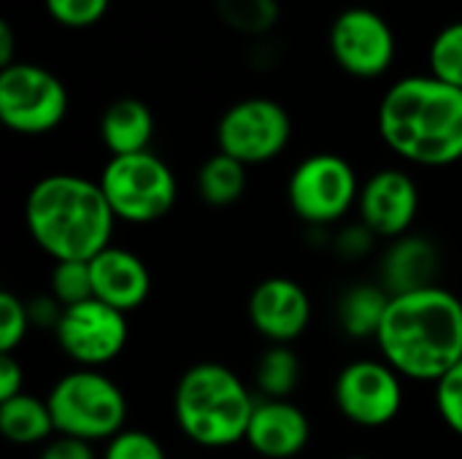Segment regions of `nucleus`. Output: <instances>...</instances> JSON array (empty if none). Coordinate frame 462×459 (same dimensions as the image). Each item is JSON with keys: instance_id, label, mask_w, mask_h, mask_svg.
I'll list each match as a JSON object with an SVG mask.
<instances>
[{"instance_id": "7ed1b4c3", "label": "nucleus", "mask_w": 462, "mask_h": 459, "mask_svg": "<svg viewBox=\"0 0 462 459\" xmlns=\"http://www.w3.org/2000/svg\"><path fill=\"white\" fill-rule=\"evenodd\" d=\"M24 227L51 262H89L111 246L116 216L97 181L79 173H49L24 197Z\"/></svg>"}, {"instance_id": "39448f33", "label": "nucleus", "mask_w": 462, "mask_h": 459, "mask_svg": "<svg viewBox=\"0 0 462 459\" xmlns=\"http://www.w3.org/2000/svg\"><path fill=\"white\" fill-rule=\"evenodd\" d=\"M57 436L87 444L111 441L127 427V398L122 387L92 368L60 376L46 395Z\"/></svg>"}, {"instance_id": "7c9ffc66", "label": "nucleus", "mask_w": 462, "mask_h": 459, "mask_svg": "<svg viewBox=\"0 0 462 459\" xmlns=\"http://www.w3.org/2000/svg\"><path fill=\"white\" fill-rule=\"evenodd\" d=\"M35 459H100L95 454L92 444L79 441V438H68V436H54L49 444L41 446Z\"/></svg>"}, {"instance_id": "1a4fd4ad", "label": "nucleus", "mask_w": 462, "mask_h": 459, "mask_svg": "<svg viewBox=\"0 0 462 459\" xmlns=\"http://www.w3.org/2000/svg\"><path fill=\"white\" fill-rule=\"evenodd\" d=\"M292 138V119L273 97H244L217 122V151L241 165L273 162Z\"/></svg>"}, {"instance_id": "4468645a", "label": "nucleus", "mask_w": 462, "mask_h": 459, "mask_svg": "<svg viewBox=\"0 0 462 459\" xmlns=\"http://www.w3.org/2000/svg\"><path fill=\"white\" fill-rule=\"evenodd\" d=\"M246 317L252 330L268 344L292 346L311 325V298L300 281L290 276H268L252 289Z\"/></svg>"}, {"instance_id": "f03ea898", "label": "nucleus", "mask_w": 462, "mask_h": 459, "mask_svg": "<svg viewBox=\"0 0 462 459\" xmlns=\"http://www.w3.org/2000/svg\"><path fill=\"white\" fill-rule=\"evenodd\" d=\"M382 143L403 162L449 168L462 160V89L436 76H403L376 108Z\"/></svg>"}, {"instance_id": "f3484780", "label": "nucleus", "mask_w": 462, "mask_h": 459, "mask_svg": "<svg viewBox=\"0 0 462 459\" xmlns=\"http://www.w3.org/2000/svg\"><path fill=\"white\" fill-rule=\"evenodd\" d=\"M439 265L441 257L436 243L425 235L409 233L403 238L390 241L379 262V284L390 292V298L436 287Z\"/></svg>"}, {"instance_id": "6e6552de", "label": "nucleus", "mask_w": 462, "mask_h": 459, "mask_svg": "<svg viewBox=\"0 0 462 459\" xmlns=\"http://www.w3.org/2000/svg\"><path fill=\"white\" fill-rule=\"evenodd\" d=\"M70 108L68 87L35 62H14L0 70V122L16 135L57 130Z\"/></svg>"}, {"instance_id": "2f4dec72", "label": "nucleus", "mask_w": 462, "mask_h": 459, "mask_svg": "<svg viewBox=\"0 0 462 459\" xmlns=\"http://www.w3.org/2000/svg\"><path fill=\"white\" fill-rule=\"evenodd\" d=\"M24 392V365L16 354H0V403Z\"/></svg>"}, {"instance_id": "cd10ccee", "label": "nucleus", "mask_w": 462, "mask_h": 459, "mask_svg": "<svg viewBox=\"0 0 462 459\" xmlns=\"http://www.w3.org/2000/svg\"><path fill=\"white\" fill-rule=\"evenodd\" d=\"M100 459H168V454L149 430L125 427L106 444Z\"/></svg>"}, {"instance_id": "9d476101", "label": "nucleus", "mask_w": 462, "mask_h": 459, "mask_svg": "<svg viewBox=\"0 0 462 459\" xmlns=\"http://www.w3.org/2000/svg\"><path fill=\"white\" fill-rule=\"evenodd\" d=\"M333 403L355 427H387L403 409V379L384 360H352L333 381Z\"/></svg>"}, {"instance_id": "412c9836", "label": "nucleus", "mask_w": 462, "mask_h": 459, "mask_svg": "<svg viewBox=\"0 0 462 459\" xmlns=\"http://www.w3.org/2000/svg\"><path fill=\"white\" fill-rule=\"evenodd\" d=\"M303 381V363L292 346L268 344L254 365V387L265 400H292Z\"/></svg>"}, {"instance_id": "9b49d317", "label": "nucleus", "mask_w": 462, "mask_h": 459, "mask_svg": "<svg viewBox=\"0 0 462 459\" xmlns=\"http://www.w3.org/2000/svg\"><path fill=\"white\" fill-rule=\"evenodd\" d=\"M328 46L336 65L355 78L384 76L398 51L395 30L379 11L368 5L344 8L330 24Z\"/></svg>"}, {"instance_id": "72a5a7b5", "label": "nucleus", "mask_w": 462, "mask_h": 459, "mask_svg": "<svg viewBox=\"0 0 462 459\" xmlns=\"http://www.w3.org/2000/svg\"><path fill=\"white\" fill-rule=\"evenodd\" d=\"M14 27L3 19L0 22V70L14 65Z\"/></svg>"}, {"instance_id": "f8f14e48", "label": "nucleus", "mask_w": 462, "mask_h": 459, "mask_svg": "<svg viewBox=\"0 0 462 459\" xmlns=\"http://www.w3.org/2000/svg\"><path fill=\"white\" fill-rule=\"evenodd\" d=\"M54 341L60 352L73 360L79 368L100 371L114 363L130 341L127 314L100 303L84 300L62 311V319L54 330Z\"/></svg>"}, {"instance_id": "c756f323", "label": "nucleus", "mask_w": 462, "mask_h": 459, "mask_svg": "<svg viewBox=\"0 0 462 459\" xmlns=\"http://www.w3.org/2000/svg\"><path fill=\"white\" fill-rule=\"evenodd\" d=\"M374 241H376V235H374L363 222H357V225H349L346 230H341V233L336 235L333 246H336V252H338L341 257H346V260H360V257H365V254L374 249Z\"/></svg>"}, {"instance_id": "2eb2a0df", "label": "nucleus", "mask_w": 462, "mask_h": 459, "mask_svg": "<svg viewBox=\"0 0 462 459\" xmlns=\"http://www.w3.org/2000/svg\"><path fill=\"white\" fill-rule=\"evenodd\" d=\"M311 441L309 414L292 400L257 398L244 444L263 459H295Z\"/></svg>"}, {"instance_id": "473e14b6", "label": "nucleus", "mask_w": 462, "mask_h": 459, "mask_svg": "<svg viewBox=\"0 0 462 459\" xmlns=\"http://www.w3.org/2000/svg\"><path fill=\"white\" fill-rule=\"evenodd\" d=\"M27 311H30V322L32 327H43V330H57L60 319H62V306L51 298V295H35L32 300H27Z\"/></svg>"}, {"instance_id": "4be33fe9", "label": "nucleus", "mask_w": 462, "mask_h": 459, "mask_svg": "<svg viewBox=\"0 0 462 459\" xmlns=\"http://www.w3.org/2000/svg\"><path fill=\"white\" fill-rule=\"evenodd\" d=\"M195 181H198V195L206 206L230 208L244 197L249 176H246V165L217 151V154L203 160Z\"/></svg>"}, {"instance_id": "aec40b11", "label": "nucleus", "mask_w": 462, "mask_h": 459, "mask_svg": "<svg viewBox=\"0 0 462 459\" xmlns=\"http://www.w3.org/2000/svg\"><path fill=\"white\" fill-rule=\"evenodd\" d=\"M387 308H390V292L382 284H352L338 298L336 319L344 335L355 341H365V338L376 341Z\"/></svg>"}, {"instance_id": "0eeeda50", "label": "nucleus", "mask_w": 462, "mask_h": 459, "mask_svg": "<svg viewBox=\"0 0 462 459\" xmlns=\"http://www.w3.org/2000/svg\"><path fill=\"white\" fill-rule=\"evenodd\" d=\"M360 179L352 162L333 151L303 157L287 179L290 211L309 227H330L357 208Z\"/></svg>"}, {"instance_id": "20e7f679", "label": "nucleus", "mask_w": 462, "mask_h": 459, "mask_svg": "<svg viewBox=\"0 0 462 459\" xmlns=\"http://www.w3.org/2000/svg\"><path fill=\"white\" fill-rule=\"evenodd\" d=\"M257 398L246 381L222 363L189 365L173 390V419L181 436L200 449L244 444Z\"/></svg>"}, {"instance_id": "f257e3e1", "label": "nucleus", "mask_w": 462, "mask_h": 459, "mask_svg": "<svg viewBox=\"0 0 462 459\" xmlns=\"http://www.w3.org/2000/svg\"><path fill=\"white\" fill-rule=\"evenodd\" d=\"M376 346L401 379L436 384L462 360V300L441 284L390 298Z\"/></svg>"}, {"instance_id": "423d86ee", "label": "nucleus", "mask_w": 462, "mask_h": 459, "mask_svg": "<svg viewBox=\"0 0 462 459\" xmlns=\"http://www.w3.org/2000/svg\"><path fill=\"white\" fill-rule=\"evenodd\" d=\"M97 184L116 216L125 225H154L165 219L179 200V181L171 165L149 151L108 157Z\"/></svg>"}, {"instance_id": "a878e982", "label": "nucleus", "mask_w": 462, "mask_h": 459, "mask_svg": "<svg viewBox=\"0 0 462 459\" xmlns=\"http://www.w3.org/2000/svg\"><path fill=\"white\" fill-rule=\"evenodd\" d=\"M32 322L27 311V300L14 292L0 295V354H14L24 338L30 335Z\"/></svg>"}, {"instance_id": "5701e85b", "label": "nucleus", "mask_w": 462, "mask_h": 459, "mask_svg": "<svg viewBox=\"0 0 462 459\" xmlns=\"http://www.w3.org/2000/svg\"><path fill=\"white\" fill-rule=\"evenodd\" d=\"M217 16L241 35H268L279 19H282V5L279 0H214Z\"/></svg>"}, {"instance_id": "b1692460", "label": "nucleus", "mask_w": 462, "mask_h": 459, "mask_svg": "<svg viewBox=\"0 0 462 459\" xmlns=\"http://www.w3.org/2000/svg\"><path fill=\"white\" fill-rule=\"evenodd\" d=\"M430 76L462 89V19L436 32L428 51Z\"/></svg>"}, {"instance_id": "c85d7f7f", "label": "nucleus", "mask_w": 462, "mask_h": 459, "mask_svg": "<svg viewBox=\"0 0 462 459\" xmlns=\"http://www.w3.org/2000/svg\"><path fill=\"white\" fill-rule=\"evenodd\" d=\"M433 387H436V392H433L436 411H439L441 422L462 438V360Z\"/></svg>"}, {"instance_id": "dca6fc26", "label": "nucleus", "mask_w": 462, "mask_h": 459, "mask_svg": "<svg viewBox=\"0 0 462 459\" xmlns=\"http://www.w3.org/2000/svg\"><path fill=\"white\" fill-rule=\"evenodd\" d=\"M92 273V298L122 311H138L152 295V273L149 265L125 246H106L100 254L89 260Z\"/></svg>"}, {"instance_id": "ddd939ff", "label": "nucleus", "mask_w": 462, "mask_h": 459, "mask_svg": "<svg viewBox=\"0 0 462 459\" xmlns=\"http://www.w3.org/2000/svg\"><path fill=\"white\" fill-rule=\"evenodd\" d=\"M420 187L414 176L403 168L374 170L357 197V216L376 238H403L411 233L420 216Z\"/></svg>"}, {"instance_id": "a211bd4d", "label": "nucleus", "mask_w": 462, "mask_h": 459, "mask_svg": "<svg viewBox=\"0 0 462 459\" xmlns=\"http://www.w3.org/2000/svg\"><path fill=\"white\" fill-rule=\"evenodd\" d=\"M97 133H100L103 146L111 151V157L141 154V151H149L152 146L154 114L138 97H119L111 106H106Z\"/></svg>"}, {"instance_id": "393cba45", "label": "nucleus", "mask_w": 462, "mask_h": 459, "mask_svg": "<svg viewBox=\"0 0 462 459\" xmlns=\"http://www.w3.org/2000/svg\"><path fill=\"white\" fill-rule=\"evenodd\" d=\"M49 295L62 306H79L84 300H92V273L89 262L84 260H65L54 262L51 276H49Z\"/></svg>"}, {"instance_id": "f704fd0d", "label": "nucleus", "mask_w": 462, "mask_h": 459, "mask_svg": "<svg viewBox=\"0 0 462 459\" xmlns=\"http://www.w3.org/2000/svg\"><path fill=\"white\" fill-rule=\"evenodd\" d=\"M344 459H374V457H365V454H352V457H344Z\"/></svg>"}, {"instance_id": "bb28decb", "label": "nucleus", "mask_w": 462, "mask_h": 459, "mask_svg": "<svg viewBox=\"0 0 462 459\" xmlns=\"http://www.w3.org/2000/svg\"><path fill=\"white\" fill-rule=\"evenodd\" d=\"M43 5L57 24L68 30H84L108 14L111 0H43Z\"/></svg>"}, {"instance_id": "6ab92c4d", "label": "nucleus", "mask_w": 462, "mask_h": 459, "mask_svg": "<svg viewBox=\"0 0 462 459\" xmlns=\"http://www.w3.org/2000/svg\"><path fill=\"white\" fill-rule=\"evenodd\" d=\"M0 436L14 446H43L57 436L46 398L22 392L0 403Z\"/></svg>"}]
</instances>
